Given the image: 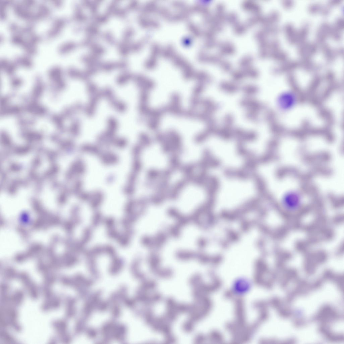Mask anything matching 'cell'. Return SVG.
Masks as SVG:
<instances>
[{"label":"cell","instance_id":"6da1fadb","mask_svg":"<svg viewBox=\"0 0 344 344\" xmlns=\"http://www.w3.org/2000/svg\"><path fill=\"white\" fill-rule=\"evenodd\" d=\"M279 101L281 108L287 110L292 107L294 105L295 102V96L292 93L286 92L281 96Z\"/></svg>","mask_w":344,"mask_h":344},{"label":"cell","instance_id":"7a4b0ae2","mask_svg":"<svg viewBox=\"0 0 344 344\" xmlns=\"http://www.w3.org/2000/svg\"><path fill=\"white\" fill-rule=\"evenodd\" d=\"M133 233L131 228L125 229V231L122 233H120L116 239L119 244L122 247L128 246L130 244Z\"/></svg>","mask_w":344,"mask_h":344},{"label":"cell","instance_id":"3957f363","mask_svg":"<svg viewBox=\"0 0 344 344\" xmlns=\"http://www.w3.org/2000/svg\"><path fill=\"white\" fill-rule=\"evenodd\" d=\"M124 263V259L121 258L116 257L112 259V262L109 268L110 273L113 275L117 274L122 270Z\"/></svg>","mask_w":344,"mask_h":344},{"label":"cell","instance_id":"277c9868","mask_svg":"<svg viewBox=\"0 0 344 344\" xmlns=\"http://www.w3.org/2000/svg\"><path fill=\"white\" fill-rule=\"evenodd\" d=\"M112 107L115 109L119 112L123 113L125 111L126 107L125 104L123 102L118 100L116 98L114 99L109 102Z\"/></svg>","mask_w":344,"mask_h":344},{"label":"cell","instance_id":"5b68a950","mask_svg":"<svg viewBox=\"0 0 344 344\" xmlns=\"http://www.w3.org/2000/svg\"><path fill=\"white\" fill-rule=\"evenodd\" d=\"M103 215L99 212L95 213L92 216L91 220L92 226L97 227L104 222Z\"/></svg>","mask_w":344,"mask_h":344},{"label":"cell","instance_id":"8992f818","mask_svg":"<svg viewBox=\"0 0 344 344\" xmlns=\"http://www.w3.org/2000/svg\"><path fill=\"white\" fill-rule=\"evenodd\" d=\"M100 93L102 98H104L107 99L109 102L116 98L113 91L110 88H105L103 90L100 91Z\"/></svg>","mask_w":344,"mask_h":344},{"label":"cell","instance_id":"52a82bcc","mask_svg":"<svg viewBox=\"0 0 344 344\" xmlns=\"http://www.w3.org/2000/svg\"><path fill=\"white\" fill-rule=\"evenodd\" d=\"M92 235V229L90 228H87L83 230V236L81 242L85 245L89 243L91 240Z\"/></svg>","mask_w":344,"mask_h":344},{"label":"cell","instance_id":"ba28073f","mask_svg":"<svg viewBox=\"0 0 344 344\" xmlns=\"http://www.w3.org/2000/svg\"><path fill=\"white\" fill-rule=\"evenodd\" d=\"M104 254L109 256L112 259L117 256L116 251L113 247L110 245L103 246Z\"/></svg>","mask_w":344,"mask_h":344},{"label":"cell","instance_id":"9c48e42d","mask_svg":"<svg viewBox=\"0 0 344 344\" xmlns=\"http://www.w3.org/2000/svg\"><path fill=\"white\" fill-rule=\"evenodd\" d=\"M107 123L108 130L115 133L118 126V122L116 119L112 117H110L108 120Z\"/></svg>","mask_w":344,"mask_h":344},{"label":"cell","instance_id":"30bf717a","mask_svg":"<svg viewBox=\"0 0 344 344\" xmlns=\"http://www.w3.org/2000/svg\"><path fill=\"white\" fill-rule=\"evenodd\" d=\"M194 322L190 319H189L185 321L182 326L183 330L186 333H190L194 329Z\"/></svg>","mask_w":344,"mask_h":344},{"label":"cell","instance_id":"8fae6325","mask_svg":"<svg viewBox=\"0 0 344 344\" xmlns=\"http://www.w3.org/2000/svg\"><path fill=\"white\" fill-rule=\"evenodd\" d=\"M107 233L110 238L116 239H117L120 233L116 230L115 227L107 229Z\"/></svg>","mask_w":344,"mask_h":344},{"label":"cell","instance_id":"7c38bea8","mask_svg":"<svg viewBox=\"0 0 344 344\" xmlns=\"http://www.w3.org/2000/svg\"><path fill=\"white\" fill-rule=\"evenodd\" d=\"M107 229L115 227V220L112 217H109L104 220L103 222Z\"/></svg>","mask_w":344,"mask_h":344},{"label":"cell","instance_id":"4fadbf2b","mask_svg":"<svg viewBox=\"0 0 344 344\" xmlns=\"http://www.w3.org/2000/svg\"><path fill=\"white\" fill-rule=\"evenodd\" d=\"M87 90L88 94L90 96L93 95L98 92V88L95 83H88L87 86Z\"/></svg>","mask_w":344,"mask_h":344},{"label":"cell","instance_id":"5bb4252c","mask_svg":"<svg viewBox=\"0 0 344 344\" xmlns=\"http://www.w3.org/2000/svg\"><path fill=\"white\" fill-rule=\"evenodd\" d=\"M165 303L167 309H175L176 306L177 304L175 302L174 299L171 297L166 299Z\"/></svg>","mask_w":344,"mask_h":344},{"label":"cell","instance_id":"9a60e30c","mask_svg":"<svg viewBox=\"0 0 344 344\" xmlns=\"http://www.w3.org/2000/svg\"><path fill=\"white\" fill-rule=\"evenodd\" d=\"M189 305L184 303L177 304L176 306L175 310L179 313L188 312Z\"/></svg>","mask_w":344,"mask_h":344},{"label":"cell","instance_id":"2e32d148","mask_svg":"<svg viewBox=\"0 0 344 344\" xmlns=\"http://www.w3.org/2000/svg\"><path fill=\"white\" fill-rule=\"evenodd\" d=\"M176 341L175 337L171 333L165 336V342L166 343H174Z\"/></svg>","mask_w":344,"mask_h":344},{"label":"cell","instance_id":"e0dca14e","mask_svg":"<svg viewBox=\"0 0 344 344\" xmlns=\"http://www.w3.org/2000/svg\"><path fill=\"white\" fill-rule=\"evenodd\" d=\"M151 297L154 303L160 301L162 298L161 294L158 293L154 294Z\"/></svg>","mask_w":344,"mask_h":344},{"label":"cell","instance_id":"ac0fdd59","mask_svg":"<svg viewBox=\"0 0 344 344\" xmlns=\"http://www.w3.org/2000/svg\"><path fill=\"white\" fill-rule=\"evenodd\" d=\"M157 284L156 282L153 280L148 281V288L149 290H153L156 287Z\"/></svg>","mask_w":344,"mask_h":344}]
</instances>
